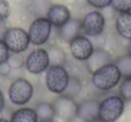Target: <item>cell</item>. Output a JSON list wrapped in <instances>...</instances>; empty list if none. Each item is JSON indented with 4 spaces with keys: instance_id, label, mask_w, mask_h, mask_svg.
<instances>
[{
    "instance_id": "cell-12",
    "label": "cell",
    "mask_w": 131,
    "mask_h": 122,
    "mask_svg": "<svg viewBox=\"0 0 131 122\" xmlns=\"http://www.w3.org/2000/svg\"><path fill=\"white\" fill-rule=\"evenodd\" d=\"M99 106L100 102L97 99H85L78 104L77 117L84 122H91L98 119Z\"/></svg>"
},
{
    "instance_id": "cell-29",
    "label": "cell",
    "mask_w": 131,
    "mask_h": 122,
    "mask_svg": "<svg viewBox=\"0 0 131 122\" xmlns=\"http://www.w3.org/2000/svg\"><path fill=\"white\" fill-rule=\"evenodd\" d=\"M7 29L8 28L6 27V23L0 22V40H3V37H4L5 33H6V31Z\"/></svg>"
},
{
    "instance_id": "cell-8",
    "label": "cell",
    "mask_w": 131,
    "mask_h": 122,
    "mask_svg": "<svg viewBox=\"0 0 131 122\" xmlns=\"http://www.w3.org/2000/svg\"><path fill=\"white\" fill-rule=\"evenodd\" d=\"M24 65L28 72L33 75H40L47 71L50 66L47 50L41 48L33 49L26 58Z\"/></svg>"
},
{
    "instance_id": "cell-27",
    "label": "cell",
    "mask_w": 131,
    "mask_h": 122,
    "mask_svg": "<svg viewBox=\"0 0 131 122\" xmlns=\"http://www.w3.org/2000/svg\"><path fill=\"white\" fill-rule=\"evenodd\" d=\"M10 56V50L3 40H0V64L6 62Z\"/></svg>"
},
{
    "instance_id": "cell-16",
    "label": "cell",
    "mask_w": 131,
    "mask_h": 122,
    "mask_svg": "<svg viewBox=\"0 0 131 122\" xmlns=\"http://www.w3.org/2000/svg\"><path fill=\"white\" fill-rule=\"evenodd\" d=\"M9 122H39V119L34 109L23 107L14 111Z\"/></svg>"
},
{
    "instance_id": "cell-5",
    "label": "cell",
    "mask_w": 131,
    "mask_h": 122,
    "mask_svg": "<svg viewBox=\"0 0 131 122\" xmlns=\"http://www.w3.org/2000/svg\"><path fill=\"white\" fill-rule=\"evenodd\" d=\"M3 40L13 53L24 52L31 43L28 31L20 27L8 28L3 37Z\"/></svg>"
},
{
    "instance_id": "cell-10",
    "label": "cell",
    "mask_w": 131,
    "mask_h": 122,
    "mask_svg": "<svg viewBox=\"0 0 131 122\" xmlns=\"http://www.w3.org/2000/svg\"><path fill=\"white\" fill-rule=\"evenodd\" d=\"M69 48L72 56L80 61L87 60L94 49V46L91 40L88 37L81 34L69 42Z\"/></svg>"
},
{
    "instance_id": "cell-2",
    "label": "cell",
    "mask_w": 131,
    "mask_h": 122,
    "mask_svg": "<svg viewBox=\"0 0 131 122\" xmlns=\"http://www.w3.org/2000/svg\"><path fill=\"white\" fill-rule=\"evenodd\" d=\"M125 110V101L119 95H109L100 102L98 118L102 122H116Z\"/></svg>"
},
{
    "instance_id": "cell-18",
    "label": "cell",
    "mask_w": 131,
    "mask_h": 122,
    "mask_svg": "<svg viewBox=\"0 0 131 122\" xmlns=\"http://www.w3.org/2000/svg\"><path fill=\"white\" fill-rule=\"evenodd\" d=\"M49 55L50 66H64L67 62V54L62 48L57 45H52L46 49Z\"/></svg>"
},
{
    "instance_id": "cell-30",
    "label": "cell",
    "mask_w": 131,
    "mask_h": 122,
    "mask_svg": "<svg viewBox=\"0 0 131 122\" xmlns=\"http://www.w3.org/2000/svg\"><path fill=\"white\" fill-rule=\"evenodd\" d=\"M5 106H6V100H5L4 93H3V92L0 89V113L4 110Z\"/></svg>"
},
{
    "instance_id": "cell-15",
    "label": "cell",
    "mask_w": 131,
    "mask_h": 122,
    "mask_svg": "<svg viewBox=\"0 0 131 122\" xmlns=\"http://www.w3.org/2000/svg\"><path fill=\"white\" fill-rule=\"evenodd\" d=\"M115 26L120 36L131 40V12L120 13L116 18Z\"/></svg>"
},
{
    "instance_id": "cell-28",
    "label": "cell",
    "mask_w": 131,
    "mask_h": 122,
    "mask_svg": "<svg viewBox=\"0 0 131 122\" xmlns=\"http://www.w3.org/2000/svg\"><path fill=\"white\" fill-rule=\"evenodd\" d=\"M11 66L8 64V62H4L2 64H0V75H7L11 71Z\"/></svg>"
},
{
    "instance_id": "cell-13",
    "label": "cell",
    "mask_w": 131,
    "mask_h": 122,
    "mask_svg": "<svg viewBox=\"0 0 131 122\" xmlns=\"http://www.w3.org/2000/svg\"><path fill=\"white\" fill-rule=\"evenodd\" d=\"M47 18L52 26L60 28L71 18V14L64 5H52L47 13Z\"/></svg>"
},
{
    "instance_id": "cell-23",
    "label": "cell",
    "mask_w": 131,
    "mask_h": 122,
    "mask_svg": "<svg viewBox=\"0 0 131 122\" xmlns=\"http://www.w3.org/2000/svg\"><path fill=\"white\" fill-rule=\"evenodd\" d=\"M111 6L119 14L131 12V0H111Z\"/></svg>"
},
{
    "instance_id": "cell-32",
    "label": "cell",
    "mask_w": 131,
    "mask_h": 122,
    "mask_svg": "<svg viewBox=\"0 0 131 122\" xmlns=\"http://www.w3.org/2000/svg\"><path fill=\"white\" fill-rule=\"evenodd\" d=\"M0 122H9V120H7L6 118H0Z\"/></svg>"
},
{
    "instance_id": "cell-22",
    "label": "cell",
    "mask_w": 131,
    "mask_h": 122,
    "mask_svg": "<svg viewBox=\"0 0 131 122\" xmlns=\"http://www.w3.org/2000/svg\"><path fill=\"white\" fill-rule=\"evenodd\" d=\"M118 92L119 96H121L125 102H131V76L123 78Z\"/></svg>"
},
{
    "instance_id": "cell-26",
    "label": "cell",
    "mask_w": 131,
    "mask_h": 122,
    "mask_svg": "<svg viewBox=\"0 0 131 122\" xmlns=\"http://www.w3.org/2000/svg\"><path fill=\"white\" fill-rule=\"evenodd\" d=\"M91 6L97 9H104L111 6V0H86Z\"/></svg>"
},
{
    "instance_id": "cell-20",
    "label": "cell",
    "mask_w": 131,
    "mask_h": 122,
    "mask_svg": "<svg viewBox=\"0 0 131 122\" xmlns=\"http://www.w3.org/2000/svg\"><path fill=\"white\" fill-rule=\"evenodd\" d=\"M113 63L116 65L123 78L131 76V56L128 54L120 56L116 58Z\"/></svg>"
},
{
    "instance_id": "cell-6",
    "label": "cell",
    "mask_w": 131,
    "mask_h": 122,
    "mask_svg": "<svg viewBox=\"0 0 131 122\" xmlns=\"http://www.w3.org/2000/svg\"><path fill=\"white\" fill-rule=\"evenodd\" d=\"M52 24L47 17H38L31 24L28 30L30 41L35 46H41L49 40Z\"/></svg>"
},
{
    "instance_id": "cell-7",
    "label": "cell",
    "mask_w": 131,
    "mask_h": 122,
    "mask_svg": "<svg viewBox=\"0 0 131 122\" xmlns=\"http://www.w3.org/2000/svg\"><path fill=\"white\" fill-rule=\"evenodd\" d=\"M55 115L64 121L70 122L77 117L78 104L74 98L64 94H59L52 102Z\"/></svg>"
},
{
    "instance_id": "cell-4",
    "label": "cell",
    "mask_w": 131,
    "mask_h": 122,
    "mask_svg": "<svg viewBox=\"0 0 131 122\" xmlns=\"http://www.w3.org/2000/svg\"><path fill=\"white\" fill-rule=\"evenodd\" d=\"M32 84L25 78H17L8 88V98L15 105H25L31 101L33 95Z\"/></svg>"
},
{
    "instance_id": "cell-17",
    "label": "cell",
    "mask_w": 131,
    "mask_h": 122,
    "mask_svg": "<svg viewBox=\"0 0 131 122\" xmlns=\"http://www.w3.org/2000/svg\"><path fill=\"white\" fill-rule=\"evenodd\" d=\"M34 109L40 122L50 121L54 119V117L56 116L52 103L47 102H40L37 103Z\"/></svg>"
},
{
    "instance_id": "cell-33",
    "label": "cell",
    "mask_w": 131,
    "mask_h": 122,
    "mask_svg": "<svg viewBox=\"0 0 131 122\" xmlns=\"http://www.w3.org/2000/svg\"><path fill=\"white\" fill-rule=\"evenodd\" d=\"M91 122H102V120H100L98 118V119H95V120H93V121H91Z\"/></svg>"
},
{
    "instance_id": "cell-24",
    "label": "cell",
    "mask_w": 131,
    "mask_h": 122,
    "mask_svg": "<svg viewBox=\"0 0 131 122\" xmlns=\"http://www.w3.org/2000/svg\"><path fill=\"white\" fill-rule=\"evenodd\" d=\"M7 62L12 68L19 69L24 66L25 60H24V57L21 55V53H13L9 56Z\"/></svg>"
},
{
    "instance_id": "cell-9",
    "label": "cell",
    "mask_w": 131,
    "mask_h": 122,
    "mask_svg": "<svg viewBox=\"0 0 131 122\" xmlns=\"http://www.w3.org/2000/svg\"><path fill=\"white\" fill-rule=\"evenodd\" d=\"M105 18L99 11H92L86 14L82 21V29L89 37L100 36L104 31Z\"/></svg>"
},
{
    "instance_id": "cell-21",
    "label": "cell",
    "mask_w": 131,
    "mask_h": 122,
    "mask_svg": "<svg viewBox=\"0 0 131 122\" xmlns=\"http://www.w3.org/2000/svg\"><path fill=\"white\" fill-rule=\"evenodd\" d=\"M81 91H82V82H81V80L78 77L72 75V76H69L68 86H67L65 92L62 94L69 96L71 98H75L81 93Z\"/></svg>"
},
{
    "instance_id": "cell-25",
    "label": "cell",
    "mask_w": 131,
    "mask_h": 122,
    "mask_svg": "<svg viewBox=\"0 0 131 122\" xmlns=\"http://www.w3.org/2000/svg\"><path fill=\"white\" fill-rule=\"evenodd\" d=\"M11 13L10 4L7 0H0V22H5Z\"/></svg>"
},
{
    "instance_id": "cell-19",
    "label": "cell",
    "mask_w": 131,
    "mask_h": 122,
    "mask_svg": "<svg viewBox=\"0 0 131 122\" xmlns=\"http://www.w3.org/2000/svg\"><path fill=\"white\" fill-rule=\"evenodd\" d=\"M51 6L52 5L50 4L49 0H31L28 10L37 18L44 17V15H47L48 11Z\"/></svg>"
},
{
    "instance_id": "cell-11",
    "label": "cell",
    "mask_w": 131,
    "mask_h": 122,
    "mask_svg": "<svg viewBox=\"0 0 131 122\" xmlns=\"http://www.w3.org/2000/svg\"><path fill=\"white\" fill-rule=\"evenodd\" d=\"M112 62V57L109 51L102 48H96L93 49V53L87 60H85V65L88 71L93 74L103 66Z\"/></svg>"
},
{
    "instance_id": "cell-34",
    "label": "cell",
    "mask_w": 131,
    "mask_h": 122,
    "mask_svg": "<svg viewBox=\"0 0 131 122\" xmlns=\"http://www.w3.org/2000/svg\"><path fill=\"white\" fill-rule=\"evenodd\" d=\"M47 122H55V121H54V119H53V120H50V121H47Z\"/></svg>"
},
{
    "instance_id": "cell-14",
    "label": "cell",
    "mask_w": 131,
    "mask_h": 122,
    "mask_svg": "<svg viewBox=\"0 0 131 122\" xmlns=\"http://www.w3.org/2000/svg\"><path fill=\"white\" fill-rule=\"evenodd\" d=\"M82 31V21L77 18H70L63 26L58 28V34L63 40L70 42L80 35Z\"/></svg>"
},
{
    "instance_id": "cell-3",
    "label": "cell",
    "mask_w": 131,
    "mask_h": 122,
    "mask_svg": "<svg viewBox=\"0 0 131 122\" xmlns=\"http://www.w3.org/2000/svg\"><path fill=\"white\" fill-rule=\"evenodd\" d=\"M69 76L64 66H49L46 71V86L51 93L62 94L68 86Z\"/></svg>"
},
{
    "instance_id": "cell-31",
    "label": "cell",
    "mask_w": 131,
    "mask_h": 122,
    "mask_svg": "<svg viewBox=\"0 0 131 122\" xmlns=\"http://www.w3.org/2000/svg\"><path fill=\"white\" fill-rule=\"evenodd\" d=\"M127 54H128L129 56H131V40H129L128 44H127Z\"/></svg>"
},
{
    "instance_id": "cell-1",
    "label": "cell",
    "mask_w": 131,
    "mask_h": 122,
    "mask_svg": "<svg viewBox=\"0 0 131 122\" xmlns=\"http://www.w3.org/2000/svg\"><path fill=\"white\" fill-rule=\"evenodd\" d=\"M122 76L114 63H109L92 74V83L101 91H110L116 87Z\"/></svg>"
}]
</instances>
